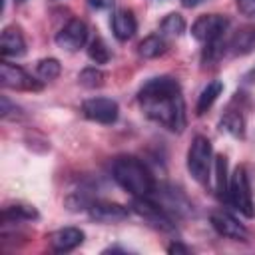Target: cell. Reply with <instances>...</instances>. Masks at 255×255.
<instances>
[{"label": "cell", "mask_w": 255, "mask_h": 255, "mask_svg": "<svg viewBox=\"0 0 255 255\" xmlns=\"http://www.w3.org/2000/svg\"><path fill=\"white\" fill-rule=\"evenodd\" d=\"M88 4L92 8H98V10H104V8H110L114 4V0H88Z\"/></svg>", "instance_id": "cell-26"}, {"label": "cell", "mask_w": 255, "mask_h": 255, "mask_svg": "<svg viewBox=\"0 0 255 255\" xmlns=\"http://www.w3.org/2000/svg\"><path fill=\"white\" fill-rule=\"evenodd\" d=\"M82 114L98 124H114L120 116V108L110 98H90L82 104Z\"/></svg>", "instance_id": "cell-8"}, {"label": "cell", "mask_w": 255, "mask_h": 255, "mask_svg": "<svg viewBox=\"0 0 255 255\" xmlns=\"http://www.w3.org/2000/svg\"><path fill=\"white\" fill-rule=\"evenodd\" d=\"M32 219H38V211L32 205H26V203L8 205L2 211V223L4 225L16 223V221H32Z\"/></svg>", "instance_id": "cell-16"}, {"label": "cell", "mask_w": 255, "mask_h": 255, "mask_svg": "<svg viewBox=\"0 0 255 255\" xmlns=\"http://www.w3.org/2000/svg\"><path fill=\"white\" fill-rule=\"evenodd\" d=\"M165 50H167V42H165L163 36H159V34H151V36L143 38V40L139 42V46H137V54H139L141 58H145V60L157 58V56L165 54Z\"/></svg>", "instance_id": "cell-17"}, {"label": "cell", "mask_w": 255, "mask_h": 255, "mask_svg": "<svg viewBox=\"0 0 255 255\" xmlns=\"http://www.w3.org/2000/svg\"><path fill=\"white\" fill-rule=\"evenodd\" d=\"M229 26V18L223 14H203L191 24V36L203 44L221 40Z\"/></svg>", "instance_id": "cell-5"}, {"label": "cell", "mask_w": 255, "mask_h": 255, "mask_svg": "<svg viewBox=\"0 0 255 255\" xmlns=\"http://www.w3.org/2000/svg\"><path fill=\"white\" fill-rule=\"evenodd\" d=\"M167 251H169V253H189V249H187V247H183V245H179V243L169 245V247H167Z\"/></svg>", "instance_id": "cell-27"}, {"label": "cell", "mask_w": 255, "mask_h": 255, "mask_svg": "<svg viewBox=\"0 0 255 255\" xmlns=\"http://www.w3.org/2000/svg\"><path fill=\"white\" fill-rule=\"evenodd\" d=\"M209 223L211 227L217 231V235L233 239V241H245L247 239V229L243 223H239L233 215H229L227 211H211L209 215Z\"/></svg>", "instance_id": "cell-10"}, {"label": "cell", "mask_w": 255, "mask_h": 255, "mask_svg": "<svg viewBox=\"0 0 255 255\" xmlns=\"http://www.w3.org/2000/svg\"><path fill=\"white\" fill-rule=\"evenodd\" d=\"M88 56H90V60L96 62V64H106L112 54H110V48L106 46V42H104L100 36H96V38L90 42V46H88Z\"/></svg>", "instance_id": "cell-22"}, {"label": "cell", "mask_w": 255, "mask_h": 255, "mask_svg": "<svg viewBox=\"0 0 255 255\" xmlns=\"http://www.w3.org/2000/svg\"><path fill=\"white\" fill-rule=\"evenodd\" d=\"M137 104L151 122L163 126L169 131H183L185 102L177 80L169 76L147 80L137 94Z\"/></svg>", "instance_id": "cell-1"}, {"label": "cell", "mask_w": 255, "mask_h": 255, "mask_svg": "<svg viewBox=\"0 0 255 255\" xmlns=\"http://www.w3.org/2000/svg\"><path fill=\"white\" fill-rule=\"evenodd\" d=\"M78 80H80V84L86 86V88H100V86H104L106 74H104L100 68L92 66V68H84V70L80 72Z\"/></svg>", "instance_id": "cell-23"}, {"label": "cell", "mask_w": 255, "mask_h": 255, "mask_svg": "<svg viewBox=\"0 0 255 255\" xmlns=\"http://www.w3.org/2000/svg\"><path fill=\"white\" fill-rule=\"evenodd\" d=\"M0 54H2V58H20L26 54V40L18 26H8L2 30Z\"/></svg>", "instance_id": "cell-12"}, {"label": "cell", "mask_w": 255, "mask_h": 255, "mask_svg": "<svg viewBox=\"0 0 255 255\" xmlns=\"http://www.w3.org/2000/svg\"><path fill=\"white\" fill-rule=\"evenodd\" d=\"M112 32L120 42H128L137 32V20L131 10H116L112 16Z\"/></svg>", "instance_id": "cell-14"}, {"label": "cell", "mask_w": 255, "mask_h": 255, "mask_svg": "<svg viewBox=\"0 0 255 255\" xmlns=\"http://www.w3.org/2000/svg\"><path fill=\"white\" fill-rule=\"evenodd\" d=\"M201 2H205V0H181V4H183L185 8H195V6H199Z\"/></svg>", "instance_id": "cell-28"}, {"label": "cell", "mask_w": 255, "mask_h": 255, "mask_svg": "<svg viewBox=\"0 0 255 255\" xmlns=\"http://www.w3.org/2000/svg\"><path fill=\"white\" fill-rule=\"evenodd\" d=\"M229 48L235 56H245L249 52H253L255 48V26L247 24V26H241L233 38L229 40Z\"/></svg>", "instance_id": "cell-15"}, {"label": "cell", "mask_w": 255, "mask_h": 255, "mask_svg": "<svg viewBox=\"0 0 255 255\" xmlns=\"http://www.w3.org/2000/svg\"><path fill=\"white\" fill-rule=\"evenodd\" d=\"M84 243V231L78 227H62L50 235V245L56 253H68Z\"/></svg>", "instance_id": "cell-13"}, {"label": "cell", "mask_w": 255, "mask_h": 255, "mask_svg": "<svg viewBox=\"0 0 255 255\" xmlns=\"http://www.w3.org/2000/svg\"><path fill=\"white\" fill-rule=\"evenodd\" d=\"M221 126H225V129L229 133H233L235 137L243 135V128H245V122H243V116L239 112H229L225 114V118L221 120Z\"/></svg>", "instance_id": "cell-24"}, {"label": "cell", "mask_w": 255, "mask_h": 255, "mask_svg": "<svg viewBox=\"0 0 255 255\" xmlns=\"http://www.w3.org/2000/svg\"><path fill=\"white\" fill-rule=\"evenodd\" d=\"M0 76H2V86L4 88H12V90H26V92H38L42 90V82L32 78L24 68L10 64V62H2L0 66Z\"/></svg>", "instance_id": "cell-7"}, {"label": "cell", "mask_w": 255, "mask_h": 255, "mask_svg": "<svg viewBox=\"0 0 255 255\" xmlns=\"http://www.w3.org/2000/svg\"><path fill=\"white\" fill-rule=\"evenodd\" d=\"M243 16H255V0H235Z\"/></svg>", "instance_id": "cell-25"}, {"label": "cell", "mask_w": 255, "mask_h": 255, "mask_svg": "<svg viewBox=\"0 0 255 255\" xmlns=\"http://www.w3.org/2000/svg\"><path fill=\"white\" fill-rule=\"evenodd\" d=\"M221 92H223V84H221L219 80L209 82V84L203 88V92L199 94V100H197V106H195L197 116H203V114L215 104V100L221 96Z\"/></svg>", "instance_id": "cell-18"}, {"label": "cell", "mask_w": 255, "mask_h": 255, "mask_svg": "<svg viewBox=\"0 0 255 255\" xmlns=\"http://www.w3.org/2000/svg\"><path fill=\"white\" fill-rule=\"evenodd\" d=\"M245 80H247V82H255V68H251V70L247 72V76H245Z\"/></svg>", "instance_id": "cell-29"}, {"label": "cell", "mask_w": 255, "mask_h": 255, "mask_svg": "<svg viewBox=\"0 0 255 255\" xmlns=\"http://www.w3.org/2000/svg\"><path fill=\"white\" fill-rule=\"evenodd\" d=\"M161 32L163 34H169V36H179L185 32V20L181 14L177 12H171L167 14L163 20H161Z\"/></svg>", "instance_id": "cell-21"}, {"label": "cell", "mask_w": 255, "mask_h": 255, "mask_svg": "<svg viewBox=\"0 0 255 255\" xmlns=\"http://www.w3.org/2000/svg\"><path fill=\"white\" fill-rule=\"evenodd\" d=\"M211 161H213L211 141L205 135H195L187 149V169L197 183L207 185L211 175Z\"/></svg>", "instance_id": "cell-3"}, {"label": "cell", "mask_w": 255, "mask_h": 255, "mask_svg": "<svg viewBox=\"0 0 255 255\" xmlns=\"http://www.w3.org/2000/svg\"><path fill=\"white\" fill-rule=\"evenodd\" d=\"M60 70H62V66H60V62H58L56 58H44V60H40L38 66H36V74H38V78H40L42 82L56 80V78L60 76Z\"/></svg>", "instance_id": "cell-20"}, {"label": "cell", "mask_w": 255, "mask_h": 255, "mask_svg": "<svg viewBox=\"0 0 255 255\" xmlns=\"http://www.w3.org/2000/svg\"><path fill=\"white\" fill-rule=\"evenodd\" d=\"M88 40V26L84 20L80 18H72L68 20V24L56 34V44L68 52H76L80 50Z\"/></svg>", "instance_id": "cell-9"}, {"label": "cell", "mask_w": 255, "mask_h": 255, "mask_svg": "<svg viewBox=\"0 0 255 255\" xmlns=\"http://www.w3.org/2000/svg\"><path fill=\"white\" fill-rule=\"evenodd\" d=\"M227 199L229 203L243 213L247 219L255 217V203H253V193H251V183L247 169L243 165L235 167V171L229 177V187H227Z\"/></svg>", "instance_id": "cell-4"}, {"label": "cell", "mask_w": 255, "mask_h": 255, "mask_svg": "<svg viewBox=\"0 0 255 255\" xmlns=\"http://www.w3.org/2000/svg\"><path fill=\"white\" fill-rule=\"evenodd\" d=\"M88 213L92 219L96 221H102V223H116V221H124L128 219L129 211L126 205L122 203H116V201H92L88 205Z\"/></svg>", "instance_id": "cell-11"}, {"label": "cell", "mask_w": 255, "mask_h": 255, "mask_svg": "<svg viewBox=\"0 0 255 255\" xmlns=\"http://www.w3.org/2000/svg\"><path fill=\"white\" fill-rule=\"evenodd\" d=\"M112 175L120 187L129 191L133 197H149L155 191V181L149 169L133 155H120L114 159Z\"/></svg>", "instance_id": "cell-2"}, {"label": "cell", "mask_w": 255, "mask_h": 255, "mask_svg": "<svg viewBox=\"0 0 255 255\" xmlns=\"http://www.w3.org/2000/svg\"><path fill=\"white\" fill-rule=\"evenodd\" d=\"M131 207H133V211H135L139 217H143L151 227H155V229H159V231H171V229L175 227L173 219H171L169 213L163 209V205L151 201L149 197H133Z\"/></svg>", "instance_id": "cell-6"}, {"label": "cell", "mask_w": 255, "mask_h": 255, "mask_svg": "<svg viewBox=\"0 0 255 255\" xmlns=\"http://www.w3.org/2000/svg\"><path fill=\"white\" fill-rule=\"evenodd\" d=\"M16 2H24V0H16Z\"/></svg>", "instance_id": "cell-30"}, {"label": "cell", "mask_w": 255, "mask_h": 255, "mask_svg": "<svg viewBox=\"0 0 255 255\" xmlns=\"http://www.w3.org/2000/svg\"><path fill=\"white\" fill-rule=\"evenodd\" d=\"M227 187H229V179H227V161L223 155H215V191L219 197H227Z\"/></svg>", "instance_id": "cell-19"}]
</instances>
